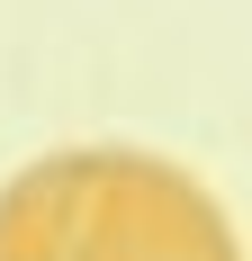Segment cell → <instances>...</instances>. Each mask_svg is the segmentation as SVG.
I'll return each mask as SVG.
<instances>
[{
	"mask_svg": "<svg viewBox=\"0 0 252 261\" xmlns=\"http://www.w3.org/2000/svg\"><path fill=\"white\" fill-rule=\"evenodd\" d=\"M0 261H243V243L180 162L72 144L0 189Z\"/></svg>",
	"mask_w": 252,
	"mask_h": 261,
	"instance_id": "obj_1",
	"label": "cell"
}]
</instances>
